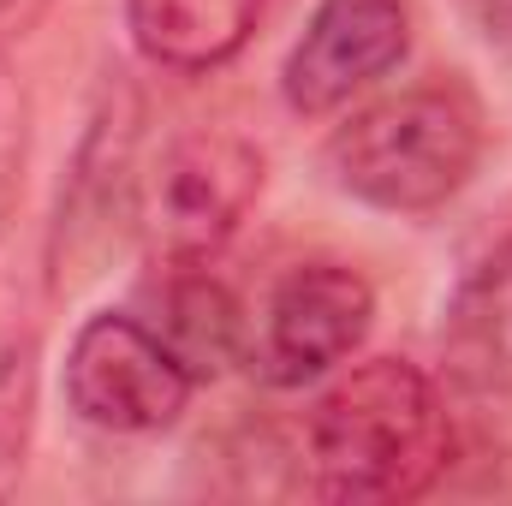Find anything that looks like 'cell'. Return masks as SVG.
I'll return each instance as SVG.
<instances>
[{
    "instance_id": "3957f363",
    "label": "cell",
    "mask_w": 512,
    "mask_h": 506,
    "mask_svg": "<svg viewBox=\"0 0 512 506\" xmlns=\"http://www.w3.org/2000/svg\"><path fill=\"white\" fill-rule=\"evenodd\" d=\"M137 149H143V90L126 66H102L84 131L72 143L54 221H48V292H72L102 274V262L120 251L126 227L137 221L143 185H137Z\"/></svg>"
},
{
    "instance_id": "277c9868",
    "label": "cell",
    "mask_w": 512,
    "mask_h": 506,
    "mask_svg": "<svg viewBox=\"0 0 512 506\" xmlns=\"http://www.w3.org/2000/svg\"><path fill=\"white\" fill-rule=\"evenodd\" d=\"M262 179L268 161L245 131L197 126L173 137L137 203L149 256L167 268V262H209L215 251H227V239L245 227V215L262 197Z\"/></svg>"
},
{
    "instance_id": "7a4b0ae2",
    "label": "cell",
    "mask_w": 512,
    "mask_h": 506,
    "mask_svg": "<svg viewBox=\"0 0 512 506\" xmlns=\"http://www.w3.org/2000/svg\"><path fill=\"white\" fill-rule=\"evenodd\" d=\"M322 161L328 179L364 209L435 215L471 185L483 161V102L459 78L411 84L334 126Z\"/></svg>"
},
{
    "instance_id": "6da1fadb",
    "label": "cell",
    "mask_w": 512,
    "mask_h": 506,
    "mask_svg": "<svg viewBox=\"0 0 512 506\" xmlns=\"http://www.w3.org/2000/svg\"><path fill=\"white\" fill-rule=\"evenodd\" d=\"M453 459L441 387L411 358H370L322 387L304 423V471L322 501H417Z\"/></svg>"
},
{
    "instance_id": "8fae6325",
    "label": "cell",
    "mask_w": 512,
    "mask_h": 506,
    "mask_svg": "<svg viewBox=\"0 0 512 506\" xmlns=\"http://www.w3.org/2000/svg\"><path fill=\"white\" fill-rule=\"evenodd\" d=\"M36 387H42V346L36 334H12L0 346V501L24 477V453L36 435Z\"/></svg>"
},
{
    "instance_id": "ba28073f",
    "label": "cell",
    "mask_w": 512,
    "mask_h": 506,
    "mask_svg": "<svg viewBox=\"0 0 512 506\" xmlns=\"http://www.w3.org/2000/svg\"><path fill=\"white\" fill-rule=\"evenodd\" d=\"M441 364L477 399L512 393V239H501L459 280L441 322Z\"/></svg>"
},
{
    "instance_id": "30bf717a",
    "label": "cell",
    "mask_w": 512,
    "mask_h": 506,
    "mask_svg": "<svg viewBox=\"0 0 512 506\" xmlns=\"http://www.w3.org/2000/svg\"><path fill=\"white\" fill-rule=\"evenodd\" d=\"M155 334L179 352L191 376H215L245 352V322L233 292L209 274V262H167L161 268V322Z\"/></svg>"
},
{
    "instance_id": "52a82bcc",
    "label": "cell",
    "mask_w": 512,
    "mask_h": 506,
    "mask_svg": "<svg viewBox=\"0 0 512 506\" xmlns=\"http://www.w3.org/2000/svg\"><path fill=\"white\" fill-rule=\"evenodd\" d=\"M411 48L405 0H316L304 36L286 48L280 102L298 120L340 114L358 90L387 78Z\"/></svg>"
},
{
    "instance_id": "8992f818",
    "label": "cell",
    "mask_w": 512,
    "mask_h": 506,
    "mask_svg": "<svg viewBox=\"0 0 512 506\" xmlns=\"http://www.w3.org/2000/svg\"><path fill=\"white\" fill-rule=\"evenodd\" d=\"M370 316H376V286L352 262H328V256L298 262L268 292L256 364L274 387H304V381L334 376L364 346Z\"/></svg>"
},
{
    "instance_id": "7c38bea8",
    "label": "cell",
    "mask_w": 512,
    "mask_h": 506,
    "mask_svg": "<svg viewBox=\"0 0 512 506\" xmlns=\"http://www.w3.org/2000/svg\"><path fill=\"white\" fill-rule=\"evenodd\" d=\"M18 167H24V90L12 84V72L0 60V221L18 191Z\"/></svg>"
},
{
    "instance_id": "9c48e42d",
    "label": "cell",
    "mask_w": 512,
    "mask_h": 506,
    "mask_svg": "<svg viewBox=\"0 0 512 506\" xmlns=\"http://www.w3.org/2000/svg\"><path fill=\"white\" fill-rule=\"evenodd\" d=\"M262 12L268 0H126V30L149 66L203 78L245 54Z\"/></svg>"
},
{
    "instance_id": "5b68a950",
    "label": "cell",
    "mask_w": 512,
    "mask_h": 506,
    "mask_svg": "<svg viewBox=\"0 0 512 506\" xmlns=\"http://www.w3.org/2000/svg\"><path fill=\"white\" fill-rule=\"evenodd\" d=\"M60 393L90 429L161 435L185 417L197 376L149 322H137L126 310H96L66 346Z\"/></svg>"
},
{
    "instance_id": "5bb4252c",
    "label": "cell",
    "mask_w": 512,
    "mask_h": 506,
    "mask_svg": "<svg viewBox=\"0 0 512 506\" xmlns=\"http://www.w3.org/2000/svg\"><path fill=\"white\" fill-rule=\"evenodd\" d=\"M471 12V24L495 42H512V0H459Z\"/></svg>"
},
{
    "instance_id": "4fadbf2b",
    "label": "cell",
    "mask_w": 512,
    "mask_h": 506,
    "mask_svg": "<svg viewBox=\"0 0 512 506\" xmlns=\"http://www.w3.org/2000/svg\"><path fill=\"white\" fill-rule=\"evenodd\" d=\"M48 12H54V0H0V60H6L18 42H30Z\"/></svg>"
}]
</instances>
